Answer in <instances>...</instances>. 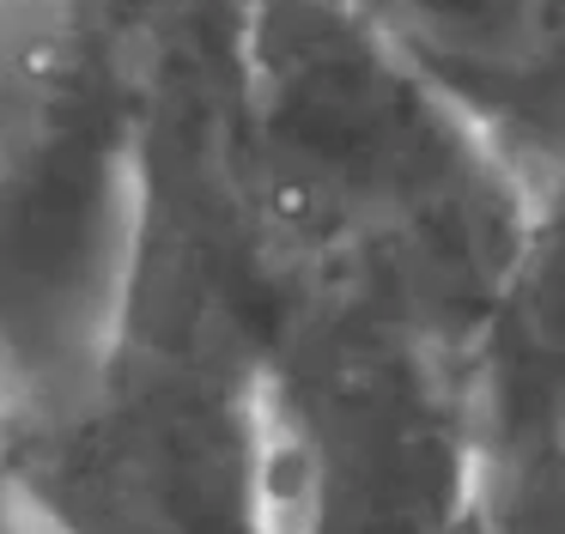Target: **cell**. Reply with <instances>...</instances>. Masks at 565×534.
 Masks as SVG:
<instances>
[{
  "mask_svg": "<svg viewBox=\"0 0 565 534\" xmlns=\"http://www.w3.org/2000/svg\"><path fill=\"white\" fill-rule=\"evenodd\" d=\"M419 7H426V24H438V31L456 24L462 43H492V49L516 43L529 24V0H419Z\"/></svg>",
  "mask_w": 565,
  "mask_h": 534,
  "instance_id": "6da1fadb",
  "label": "cell"
}]
</instances>
